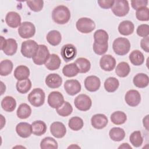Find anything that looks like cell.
Masks as SVG:
<instances>
[{"instance_id": "1", "label": "cell", "mask_w": 149, "mask_h": 149, "mask_svg": "<svg viewBox=\"0 0 149 149\" xmlns=\"http://www.w3.org/2000/svg\"><path fill=\"white\" fill-rule=\"evenodd\" d=\"M70 12L65 5H59L55 7L52 12V18L54 22L59 24L67 23L70 19Z\"/></svg>"}, {"instance_id": "2", "label": "cell", "mask_w": 149, "mask_h": 149, "mask_svg": "<svg viewBox=\"0 0 149 149\" xmlns=\"http://www.w3.org/2000/svg\"><path fill=\"white\" fill-rule=\"evenodd\" d=\"M112 48L116 55L123 56L129 52L130 49V42L126 38L118 37L113 41Z\"/></svg>"}, {"instance_id": "3", "label": "cell", "mask_w": 149, "mask_h": 149, "mask_svg": "<svg viewBox=\"0 0 149 149\" xmlns=\"http://www.w3.org/2000/svg\"><path fill=\"white\" fill-rule=\"evenodd\" d=\"M45 93L44 90L40 88H34L27 96L29 102L35 107L42 106L45 102Z\"/></svg>"}, {"instance_id": "4", "label": "cell", "mask_w": 149, "mask_h": 149, "mask_svg": "<svg viewBox=\"0 0 149 149\" xmlns=\"http://www.w3.org/2000/svg\"><path fill=\"white\" fill-rule=\"evenodd\" d=\"M38 45L37 42L33 40L23 41L21 45V53L22 55L27 58H32L36 54Z\"/></svg>"}, {"instance_id": "5", "label": "cell", "mask_w": 149, "mask_h": 149, "mask_svg": "<svg viewBox=\"0 0 149 149\" xmlns=\"http://www.w3.org/2000/svg\"><path fill=\"white\" fill-rule=\"evenodd\" d=\"M77 30L81 33L87 34L93 31L95 28V22L88 17H81L76 23Z\"/></svg>"}, {"instance_id": "6", "label": "cell", "mask_w": 149, "mask_h": 149, "mask_svg": "<svg viewBox=\"0 0 149 149\" xmlns=\"http://www.w3.org/2000/svg\"><path fill=\"white\" fill-rule=\"evenodd\" d=\"M129 5L127 1L115 0L111 8V10L115 16L123 17L129 13Z\"/></svg>"}, {"instance_id": "7", "label": "cell", "mask_w": 149, "mask_h": 149, "mask_svg": "<svg viewBox=\"0 0 149 149\" xmlns=\"http://www.w3.org/2000/svg\"><path fill=\"white\" fill-rule=\"evenodd\" d=\"M49 55V51L47 47L44 44H40L38 50L35 55L32 58V59L35 64L42 65L45 63Z\"/></svg>"}, {"instance_id": "8", "label": "cell", "mask_w": 149, "mask_h": 149, "mask_svg": "<svg viewBox=\"0 0 149 149\" xmlns=\"http://www.w3.org/2000/svg\"><path fill=\"white\" fill-rule=\"evenodd\" d=\"M74 104L75 107L79 111H87L91 107L92 101L87 95L81 94L75 98Z\"/></svg>"}, {"instance_id": "9", "label": "cell", "mask_w": 149, "mask_h": 149, "mask_svg": "<svg viewBox=\"0 0 149 149\" xmlns=\"http://www.w3.org/2000/svg\"><path fill=\"white\" fill-rule=\"evenodd\" d=\"M19 35L22 38H30L36 33V27L30 22H23L18 28Z\"/></svg>"}, {"instance_id": "10", "label": "cell", "mask_w": 149, "mask_h": 149, "mask_svg": "<svg viewBox=\"0 0 149 149\" xmlns=\"http://www.w3.org/2000/svg\"><path fill=\"white\" fill-rule=\"evenodd\" d=\"M61 55L66 62L72 61L77 55V49L75 46L72 44L64 45L61 50Z\"/></svg>"}, {"instance_id": "11", "label": "cell", "mask_w": 149, "mask_h": 149, "mask_svg": "<svg viewBox=\"0 0 149 149\" xmlns=\"http://www.w3.org/2000/svg\"><path fill=\"white\" fill-rule=\"evenodd\" d=\"M125 100L128 105L132 107H136L141 101V95L137 90H129L125 94Z\"/></svg>"}, {"instance_id": "12", "label": "cell", "mask_w": 149, "mask_h": 149, "mask_svg": "<svg viewBox=\"0 0 149 149\" xmlns=\"http://www.w3.org/2000/svg\"><path fill=\"white\" fill-rule=\"evenodd\" d=\"M64 88L66 93L71 96L74 95L81 91L80 82L75 79L67 80L64 83Z\"/></svg>"}, {"instance_id": "13", "label": "cell", "mask_w": 149, "mask_h": 149, "mask_svg": "<svg viewBox=\"0 0 149 149\" xmlns=\"http://www.w3.org/2000/svg\"><path fill=\"white\" fill-rule=\"evenodd\" d=\"M100 68L107 72L113 70L116 66L115 58L109 54L103 55L100 61Z\"/></svg>"}, {"instance_id": "14", "label": "cell", "mask_w": 149, "mask_h": 149, "mask_svg": "<svg viewBox=\"0 0 149 149\" xmlns=\"http://www.w3.org/2000/svg\"><path fill=\"white\" fill-rule=\"evenodd\" d=\"M65 101L63 95L59 91L51 92L48 96V104L52 108L56 109Z\"/></svg>"}, {"instance_id": "15", "label": "cell", "mask_w": 149, "mask_h": 149, "mask_svg": "<svg viewBox=\"0 0 149 149\" xmlns=\"http://www.w3.org/2000/svg\"><path fill=\"white\" fill-rule=\"evenodd\" d=\"M100 79L96 76H87L84 80V87L88 91L95 92L100 88Z\"/></svg>"}, {"instance_id": "16", "label": "cell", "mask_w": 149, "mask_h": 149, "mask_svg": "<svg viewBox=\"0 0 149 149\" xmlns=\"http://www.w3.org/2000/svg\"><path fill=\"white\" fill-rule=\"evenodd\" d=\"M50 132L54 137L57 139H61L65 136L66 128L63 123L61 122H54L50 126Z\"/></svg>"}, {"instance_id": "17", "label": "cell", "mask_w": 149, "mask_h": 149, "mask_svg": "<svg viewBox=\"0 0 149 149\" xmlns=\"http://www.w3.org/2000/svg\"><path fill=\"white\" fill-rule=\"evenodd\" d=\"M107 117L102 113H97L94 115L91 118V123L93 127L97 129H102L108 124Z\"/></svg>"}, {"instance_id": "18", "label": "cell", "mask_w": 149, "mask_h": 149, "mask_svg": "<svg viewBox=\"0 0 149 149\" xmlns=\"http://www.w3.org/2000/svg\"><path fill=\"white\" fill-rule=\"evenodd\" d=\"M21 17L20 15L13 11L9 12L5 17V22L7 25L12 28H16L19 27L21 24Z\"/></svg>"}, {"instance_id": "19", "label": "cell", "mask_w": 149, "mask_h": 149, "mask_svg": "<svg viewBox=\"0 0 149 149\" xmlns=\"http://www.w3.org/2000/svg\"><path fill=\"white\" fill-rule=\"evenodd\" d=\"M45 83L51 88H57L62 85V79L58 74L51 73L46 77Z\"/></svg>"}, {"instance_id": "20", "label": "cell", "mask_w": 149, "mask_h": 149, "mask_svg": "<svg viewBox=\"0 0 149 149\" xmlns=\"http://www.w3.org/2000/svg\"><path fill=\"white\" fill-rule=\"evenodd\" d=\"M17 134L22 138H27L32 133L31 125L27 122H20L16 126Z\"/></svg>"}, {"instance_id": "21", "label": "cell", "mask_w": 149, "mask_h": 149, "mask_svg": "<svg viewBox=\"0 0 149 149\" xmlns=\"http://www.w3.org/2000/svg\"><path fill=\"white\" fill-rule=\"evenodd\" d=\"M134 30V26L132 22L130 20H123L118 26V31L123 36H129L132 34Z\"/></svg>"}, {"instance_id": "22", "label": "cell", "mask_w": 149, "mask_h": 149, "mask_svg": "<svg viewBox=\"0 0 149 149\" xmlns=\"http://www.w3.org/2000/svg\"><path fill=\"white\" fill-rule=\"evenodd\" d=\"M133 82L136 87L140 88H143L148 85L149 77L148 75L145 73H137L134 76Z\"/></svg>"}, {"instance_id": "23", "label": "cell", "mask_w": 149, "mask_h": 149, "mask_svg": "<svg viewBox=\"0 0 149 149\" xmlns=\"http://www.w3.org/2000/svg\"><path fill=\"white\" fill-rule=\"evenodd\" d=\"M61 63V60L59 56L56 54H52L45 62V66L49 70H55L59 68Z\"/></svg>"}, {"instance_id": "24", "label": "cell", "mask_w": 149, "mask_h": 149, "mask_svg": "<svg viewBox=\"0 0 149 149\" xmlns=\"http://www.w3.org/2000/svg\"><path fill=\"white\" fill-rule=\"evenodd\" d=\"M16 107V100L12 96H5L1 101V107L6 112L13 111Z\"/></svg>"}, {"instance_id": "25", "label": "cell", "mask_w": 149, "mask_h": 149, "mask_svg": "<svg viewBox=\"0 0 149 149\" xmlns=\"http://www.w3.org/2000/svg\"><path fill=\"white\" fill-rule=\"evenodd\" d=\"M30 70L25 65H19L14 70V76L17 80H22L28 79L30 76Z\"/></svg>"}, {"instance_id": "26", "label": "cell", "mask_w": 149, "mask_h": 149, "mask_svg": "<svg viewBox=\"0 0 149 149\" xmlns=\"http://www.w3.org/2000/svg\"><path fill=\"white\" fill-rule=\"evenodd\" d=\"M47 129L45 123L42 120H36L31 123L32 133L36 136H40L45 134Z\"/></svg>"}, {"instance_id": "27", "label": "cell", "mask_w": 149, "mask_h": 149, "mask_svg": "<svg viewBox=\"0 0 149 149\" xmlns=\"http://www.w3.org/2000/svg\"><path fill=\"white\" fill-rule=\"evenodd\" d=\"M46 39L50 45L52 46H56L61 43L62 36L59 31L53 30L48 33L46 36Z\"/></svg>"}, {"instance_id": "28", "label": "cell", "mask_w": 149, "mask_h": 149, "mask_svg": "<svg viewBox=\"0 0 149 149\" xmlns=\"http://www.w3.org/2000/svg\"><path fill=\"white\" fill-rule=\"evenodd\" d=\"M17 44L16 41L13 38L6 39V44L2 51L5 54L8 56L13 55L17 51Z\"/></svg>"}, {"instance_id": "29", "label": "cell", "mask_w": 149, "mask_h": 149, "mask_svg": "<svg viewBox=\"0 0 149 149\" xmlns=\"http://www.w3.org/2000/svg\"><path fill=\"white\" fill-rule=\"evenodd\" d=\"M130 62L134 66L141 65L144 62V56L139 50L136 49L133 51L129 56Z\"/></svg>"}, {"instance_id": "30", "label": "cell", "mask_w": 149, "mask_h": 149, "mask_svg": "<svg viewBox=\"0 0 149 149\" xmlns=\"http://www.w3.org/2000/svg\"><path fill=\"white\" fill-rule=\"evenodd\" d=\"M109 136L112 140L114 141H120L125 137V132L121 127H114L109 130Z\"/></svg>"}, {"instance_id": "31", "label": "cell", "mask_w": 149, "mask_h": 149, "mask_svg": "<svg viewBox=\"0 0 149 149\" xmlns=\"http://www.w3.org/2000/svg\"><path fill=\"white\" fill-rule=\"evenodd\" d=\"M79 70V73H85L88 72L91 68L90 62L85 58H79L74 62Z\"/></svg>"}, {"instance_id": "32", "label": "cell", "mask_w": 149, "mask_h": 149, "mask_svg": "<svg viewBox=\"0 0 149 149\" xmlns=\"http://www.w3.org/2000/svg\"><path fill=\"white\" fill-rule=\"evenodd\" d=\"M31 114V107L26 103L20 104L16 111L17 117L21 119H25L28 118Z\"/></svg>"}, {"instance_id": "33", "label": "cell", "mask_w": 149, "mask_h": 149, "mask_svg": "<svg viewBox=\"0 0 149 149\" xmlns=\"http://www.w3.org/2000/svg\"><path fill=\"white\" fill-rule=\"evenodd\" d=\"M119 86V80L114 77H109L104 82V88L109 93L115 92Z\"/></svg>"}, {"instance_id": "34", "label": "cell", "mask_w": 149, "mask_h": 149, "mask_svg": "<svg viewBox=\"0 0 149 149\" xmlns=\"http://www.w3.org/2000/svg\"><path fill=\"white\" fill-rule=\"evenodd\" d=\"M110 119L113 124L120 125L126 122L127 116L125 112L120 111H117L111 114Z\"/></svg>"}, {"instance_id": "35", "label": "cell", "mask_w": 149, "mask_h": 149, "mask_svg": "<svg viewBox=\"0 0 149 149\" xmlns=\"http://www.w3.org/2000/svg\"><path fill=\"white\" fill-rule=\"evenodd\" d=\"M109 36L107 32L102 29L96 30L94 34V42L100 44H108Z\"/></svg>"}, {"instance_id": "36", "label": "cell", "mask_w": 149, "mask_h": 149, "mask_svg": "<svg viewBox=\"0 0 149 149\" xmlns=\"http://www.w3.org/2000/svg\"><path fill=\"white\" fill-rule=\"evenodd\" d=\"M130 72V68L128 63L121 62L118 64L115 69L116 74L120 77H125Z\"/></svg>"}, {"instance_id": "37", "label": "cell", "mask_w": 149, "mask_h": 149, "mask_svg": "<svg viewBox=\"0 0 149 149\" xmlns=\"http://www.w3.org/2000/svg\"><path fill=\"white\" fill-rule=\"evenodd\" d=\"M13 68L12 62L9 59H4L0 63V74L6 76L11 73Z\"/></svg>"}, {"instance_id": "38", "label": "cell", "mask_w": 149, "mask_h": 149, "mask_svg": "<svg viewBox=\"0 0 149 149\" xmlns=\"http://www.w3.org/2000/svg\"><path fill=\"white\" fill-rule=\"evenodd\" d=\"M31 85V81L28 78L22 80H17L16 87L19 93L21 94H26L30 90Z\"/></svg>"}, {"instance_id": "39", "label": "cell", "mask_w": 149, "mask_h": 149, "mask_svg": "<svg viewBox=\"0 0 149 149\" xmlns=\"http://www.w3.org/2000/svg\"><path fill=\"white\" fill-rule=\"evenodd\" d=\"M56 111L61 116L66 117L72 113L73 108L72 105L69 102L64 101L61 106L56 109Z\"/></svg>"}, {"instance_id": "40", "label": "cell", "mask_w": 149, "mask_h": 149, "mask_svg": "<svg viewBox=\"0 0 149 149\" xmlns=\"http://www.w3.org/2000/svg\"><path fill=\"white\" fill-rule=\"evenodd\" d=\"M63 75L68 77L76 76L79 73V70L74 63H71L66 65L62 69Z\"/></svg>"}, {"instance_id": "41", "label": "cell", "mask_w": 149, "mask_h": 149, "mask_svg": "<svg viewBox=\"0 0 149 149\" xmlns=\"http://www.w3.org/2000/svg\"><path fill=\"white\" fill-rule=\"evenodd\" d=\"M40 148L42 149H57L58 148V144L54 138L46 137L41 140Z\"/></svg>"}, {"instance_id": "42", "label": "cell", "mask_w": 149, "mask_h": 149, "mask_svg": "<svg viewBox=\"0 0 149 149\" xmlns=\"http://www.w3.org/2000/svg\"><path fill=\"white\" fill-rule=\"evenodd\" d=\"M68 126L72 130L78 131L83 128L84 122L81 118L79 116H73L69 119Z\"/></svg>"}, {"instance_id": "43", "label": "cell", "mask_w": 149, "mask_h": 149, "mask_svg": "<svg viewBox=\"0 0 149 149\" xmlns=\"http://www.w3.org/2000/svg\"><path fill=\"white\" fill-rule=\"evenodd\" d=\"M129 140L130 143L135 147H140L143 142V138L141 135V133L139 130L134 131L131 133L129 137Z\"/></svg>"}, {"instance_id": "44", "label": "cell", "mask_w": 149, "mask_h": 149, "mask_svg": "<svg viewBox=\"0 0 149 149\" xmlns=\"http://www.w3.org/2000/svg\"><path fill=\"white\" fill-rule=\"evenodd\" d=\"M136 17L140 21H148L149 9L147 7H143L136 10Z\"/></svg>"}, {"instance_id": "45", "label": "cell", "mask_w": 149, "mask_h": 149, "mask_svg": "<svg viewBox=\"0 0 149 149\" xmlns=\"http://www.w3.org/2000/svg\"><path fill=\"white\" fill-rule=\"evenodd\" d=\"M26 3L29 8L35 12L41 11L44 6V1L42 0L27 1H26Z\"/></svg>"}, {"instance_id": "46", "label": "cell", "mask_w": 149, "mask_h": 149, "mask_svg": "<svg viewBox=\"0 0 149 149\" xmlns=\"http://www.w3.org/2000/svg\"><path fill=\"white\" fill-rule=\"evenodd\" d=\"M108 48V44H100L94 42L93 46L94 52L98 55H102L103 54H104L107 51Z\"/></svg>"}, {"instance_id": "47", "label": "cell", "mask_w": 149, "mask_h": 149, "mask_svg": "<svg viewBox=\"0 0 149 149\" xmlns=\"http://www.w3.org/2000/svg\"><path fill=\"white\" fill-rule=\"evenodd\" d=\"M137 35L141 37H146L149 34V26L147 24H142L139 25L136 30Z\"/></svg>"}, {"instance_id": "48", "label": "cell", "mask_w": 149, "mask_h": 149, "mask_svg": "<svg viewBox=\"0 0 149 149\" xmlns=\"http://www.w3.org/2000/svg\"><path fill=\"white\" fill-rule=\"evenodd\" d=\"M148 3L147 0H132L131 1V6L134 9L137 10L143 7H147Z\"/></svg>"}, {"instance_id": "49", "label": "cell", "mask_w": 149, "mask_h": 149, "mask_svg": "<svg viewBox=\"0 0 149 149\" xmlns=\"http://www.w3.org/2000/svg\"><path fill=\"white\" fill-rule=\"evenodd\" d=\"M97 3L98 5L102 9H109L111 8L113 5L114 1L112 0H101L98 1Z\"/></svg>"}, {"instance_id": "50", "label": "cell", "mask_w": 149, "mask_h": 149, "mask_svg": "<svg viewBox=\"0 0 149 149\" xmlns=\"http://www.w3.org/2000/svg\"><path fill=\"white\" fill-rule=\"evenodd\" d=\"M141 48L146 52H149V37H143L140 42Z\"/></svg>"}, {"instance_id": "51", "label": "cell", "mask_w": 149, "mask_h": 149, "mask_svg": "<svg viewBox=\"0 0 149 149\" xmlns=\"http://www.w3.org/2000/svg\"><path fill=\"white\" fill-rule=\"evenodd\" d=\"M143 124L147 130H148V115H146L143 119Z\"/></svg>"}, {"instance_id": "52", "label": "cell", "mask_w": 149, "mask_h": 149, "mask_svg": "<svg viewBox=\"0 0 149 149\" xmlns=\"http://www.w3.org/2000/svg\"><path fill=\"white\" fill-rule=\"evenodd\" d=\"M118 148L120 149V148H129V149H132V147L128 144V143H122L121 145H120L119 147H118Z\"/></svg>"}, {"instance_id": "53", "label": "cell", "mask_w": 149, "mask_h": 149, "mask_svg": "<svg viewBox=\"0 0 149 149\" xmlns=\"http://www.w3.org/2000/svg\"><path fill=\"white\" fill-rule=\"evenodd\" d=\"M1 49L2 51L3 48H4L6 42V40L3 37V36H1Z\"/></svg>"}, {"instance_id": "54", "label": "cell", "mask_w": 149, "mask_h": 149, "mask_svg": "<svg viewBox=\"0 0 149 149\" xmlns=\"http://www.w3.org/2000/svg\"><path fill=\"white\" fill-rule=\"evenodd\" d=\"M1 129H2L3 128V127L5 125V118H4V117H3V116L2 115H1Z\"/></svg>"}, {"instance_id": "55", "label": "cell", "mask_w": 149, "mask_h": 149, "mask_svg": "<svg viewBox=\"0 0 149 149\" xmlns=\"http://www.w3.org/2000/svg\"><path fill=\"white\" fill-rule=\"evenodd\" d=\"M1 94L2 95L3 94V93L6 90V86L5 85L3 84V83L2 81H1Z\"/></svg>"}, {"instance_id": "56", "label": "cell", "mask_w": 149, "mask_h": 149, "mask_svg": "<svg viewBox=\"0 0 149 149\" xmlns=\"http://www.w3.org/2000/svg\"><path fill=\"white\" fill-rule=\"evenodd\" d=\"M80 148L79 146H76V145H74V144H72V146H69L68 148Z\"/></svg>"}]
</instances>
